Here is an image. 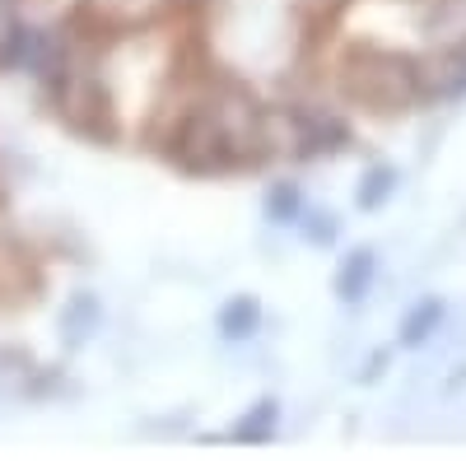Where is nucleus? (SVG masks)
<instances>
[{"label": "nucleus", "instance_id": "obj_1", "mask_svg": "<svg viewBox=\"0 0 466 461\" xmlns=\"http://www.w3.org/2000/svg\"><path fill=\"white\" fill-rule=\"evenodd\" d=\"M340 89L373 112H397V107L415 103L420 80H415L410 61L382 52V47H355L340 65Z\"/></svg>", "mask_w": 466, "mask_h": 461}, {"label": "nucleus", "instance_id": "obj_2", "mask_svg": "<svg viewBox=\"0 0 466 461\" xmlns=\"http://www.w3.org/2000/svg\"><path fill=\"white\" fill-rule=\"evenodd\" d=\"M434 52H466V0H439L430 10Z\"/></svg>", "mask_w": 466, "mask_h": 461}, {"label": "nucleus", "instance_id": "obj_3", "mask_svg": "<svg viewBox=\"0 0 466 461\" xmlns=\"http://www.w3.org/2000/svg\"><path fill=\"white\" fill-rule=\"evenodd\" d=\"M252 322H257V307H252V303H228V313H224V331L243 336V331H252Z\"/></svg>", "mask_w": 466, "mask_h": 461}, {"label": "nucleus", "instance_id": "obj_4", "mask_svg": "<svg viewBox=\"0 0 466 461\" xmlns=\"http://www.w3.org/2000/svg\"><path fill=\"white\" fill-rule=\"evenodd\" d=\"M364 280H369V252H360L355 261H350V280H340V289H345L350 298H360Z\"/></svg>", "mask_w": 466, "mask_h": 461}, {"label": "nucleus", "instance_id": "obj_5", "mask_svg": "<svg viewBox=\"0 0 466 461\" xmlns=\"http://www.w3.org/2000/svg\"><path fill=\"white\" fill-rule=\"evenodd\" d=\"M387 186H392V173H382V168H378V173L364 182V205H378V201H382L378 191H387Z\"/></svg>", "mask_w": 466, "mask_h": 461}, {"label": "nucleus", "instance_id": "obj_6", "mask_svg": "<svg viewBox=\"0 0 466 461\" xmlns=\"http://www.w3.org/2000/svg\"><path fill=\"white\" fill-rule=\"evenodd\" d=\"M276 215H294V191H289V186L276 191Z\"/></svg>", "mask_w": 466, "mask_h": 461}]
</instances>
